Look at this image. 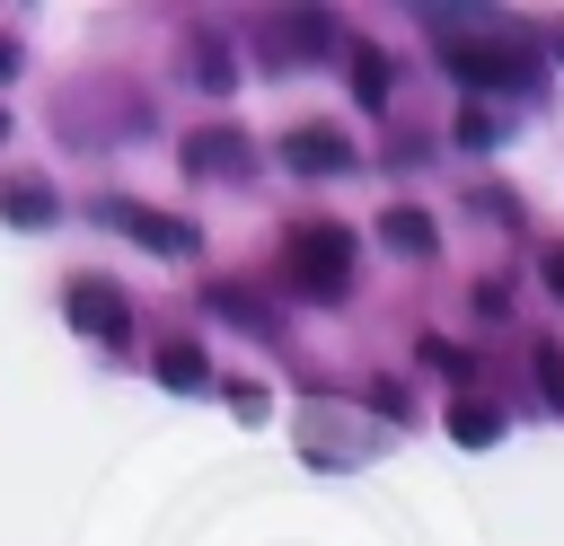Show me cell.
Here are the masks:
<instances>
[{
    "label": "cell",
    "mask_w": 564,
    "mask_h": 546,
    "mask_svg": "<svg viewBox=\"0 0 564 546\" xmlns=\"http://www.w3.org/2000/svg\"><path fill=\"white\" fill-rule=\"evenodd\" d=\"M70 326H79V335H106V343H123V335H132V308H123L106 282H70Z\"/></svg>",
    "instance_id": "5"
},
{
    "label": "cell",
    "mask_w": 564,
    "mask_h": 546,
    "mask_svg": "<svg viewBox=\"0 0 564 546\" xmlns=\"http://www.w3.org/2000/svg\"><path fill=\"white\" fill-rule=\"evenodd\" d=\"M282 159L300 176H335V167H352V141L335 123H300V132H282Z\"/></svg>",
    "instance_id": "4"
},
{
    "label": "cell",
    "mask_w": 564,
    "mask_h": 546,
    "mask_svg": "<svg viewBox=\"0 0 564 546\" xmlns=\"http://www.w3.org/2000/svg\"><path fill=\"white\" fill-rule=\"evenodd\" d=\"M546 291L564 299V247H546Z\"/></svg>",
    "instance_id": "13"
},
{
    "label": "cell",
    "mask_w": 564,
    "mask_h": 546,
    "mask_svg": "<svg viewBox=\"0 0 564 546\" xmlns=\"http://www.w3.org/2000/svg\"><path fill=\"white\" fill-rule=\"evenodd\" d=\"M159 379H167V387H203L212 370H203V352H194V343H167V352H159Z\"/></svg>",
    "instance_id": "11"
},
{
    "label": "cell",
    "mask_w": 564,
    "mask_h": 546,
    "mask_svg": "<svg viewBox=\"0 0 564 546\" xmlns=\"http://www.w3.org/2000/svg\"><path fill=\"white\" fill-rule=\"evenodd\" d=\"M449 440H467V449L502 440V405H485V396H458V405H449Z\"/></svg>",
    "instance_id": "7"
},
{
    "label": "cell",
    "mask_w": 564,
    "mask_h": 546,
    "mask_svg": "<svg viewBox=\"0 0 564 546\" xmlns=\"http://www.w3.org/2000/svg\"><path fill=\"white\" fill-rule=\"evenodd\" d=\"M185 159H194L203 176H238V167H247V141H238V132H194Z\"/></svg>",
    "instance_id": "6"
},
{
    "label": "cell",
    "mask_w": 564,
    "mask_h": 546,
    "mask_svg": "<svg viewBox=\"0 0 564 546\" xmlns=\"http://www.w3.org/2000/svg\"><path fill=\"white\" fill-rule=\"evenodd\" d=\"M352 97L361 106H388V53L379 44H352Z\"/></svg>",
    "instance_id": "9"
},
{
    "label": "cell",
    "mask_w": 564,
    "mask_h": 546,
    "mask_svg": "<svg viewBox=\"0 0 564 546\" xmlns=\"http://www.w3.org/2000/svg\"><path fill=\"white\" fill-rule=\"evenodd\" d=\"M441 62H449L458 79H476V88H520V79H529V53H511V44H476V35H449Z\"/></svg>",
    "instance_id": "3"
},
{
    "label": "cell",
    "mask_w": 564,
    "mask_h": 546,
    "mask_svg": "<svg viewBox=\"0 0 564 546\" xmlns=\"http://www.w3.org/2000/svg\"><path fill=\"white\" fill-rule=\"evenodd\" d=\"M0 220H18V229L53 220V185H26V176H9V185H0Z\"/></svg>",
    "instance_id": "8"
},
{
    "label": "cell",
    "mask_w": 564,
    "mask_h": 546,
    "mask_svg": "<svg viewBox=\"0 0 564 546\" xmlns=\"http://www.w3.org/2000/svg\"><path fill=\"white\" fill-rule=\"evenodd\" d=\"M97 220L123 229V238H141L150 255H194V229H185L176 211H150V203H123V194H115V203H97Z\"/></svg>",
    "instance_id": "2"
},
{
    "label": "cell",
    "mask_w": 564,
    "mask_h": 546,
    "mask_svg": "<svg viewBox=\"0 0 564 546\" xmlns=\"http://www.w3.org/2000/svg\"><path fill=\"white\" fill-rule=\"evenodd\" d=\"M538 387L546 405H564V343H538Z\"/></svg>",
    "instance_id": "12"
},
{
    "label": "cell",
    "mask_w": 564,
    "mask_h": 546,
    "mask_svg": "<svg viewBox=\"0 0 564 546\" xmlns=\"http://www.w3.org/2000/svg\"><path fill=\"white\" fill-rule=\"evenodd\" d=\"M282 273H291L300 291L335 299V291L352 282V229H335V220H300V229L282 238Z\"/></svg>",
    "instance_id": "1"
},
{
    "label": "cell",
    "mask_w": 564,
    "mask_h": 546,
    "mask_svg": "<svg viewBox=\"0 0 564 546\" xmlns=\"http://www.w3.org/2000/svg\"><path fill=\"white\" fill-rule=\"evenodd\" d=\"M379 229H388V247H405V255H432V220H423V211H388Z\"/></svg>",
    "instance_id": "10"
}]
</instances>
